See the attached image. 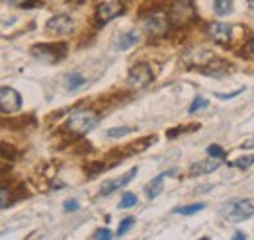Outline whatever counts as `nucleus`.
<instances>
[{
  "label": "nucleus",
  "mask_w": 254,
  "mask_h": 240,
  "mask_svg": "<svg viewBox=\"0 0 254 240\" xmlns=\"http://www.w3.org/2000/svg\"><path fill=\"white\" fill-rule=\"evenodd\" d=\"M235 239L243 240V239H247V235H245V233H237V235H235Z\"/></svg>",
  "instance_id": "c756f323"
},
{
  "label": "nucleus",
  "mask_w": 254,
  "mask_h": 240,
  "mask_svg": "<svg viewBox=\"0 0 254 240\" xmlns=\"http://www.w3.org/2000/svg\"><path fill=\"white\" fill-rule=\"evenodd\" d=\"M191 16H193V6L190 0H174L170 12V20L174 24H186Z\"/></svg>",
  "instance_id": "423d86ee"
},
{
  "label": "nucleus",
  "mask_w": 254,
  "mask_h": 240,
  "mask_svg": "<svg viewBox=\"0 0 254 240\" xmlns=\"http://www.w3.org/2000/svg\"><path fill=\"white\" fill-rule=\"evenodd\" d=\"M219 168V162L213 160V156L209 160H201L197 164H193L190 168V174L191 176H201V174H209V172H215Z\"/></svg>",
  "instance_id": "4468645a"
},
{
  "label": "nucleus",
  "mask_w": 254,
  "mask_h": 240,
  "mask_svg": "<svg viewBox=\"0 0 254 240\" xmlns=\"http://www.w3.org/2000/svg\"><path fill=\"white\" fill-rule=\"evenodd\" d=\"M205 209V203H191V205H182V207H176L172 213L176 215H195L199 211Z\"/></svg>",
  "instance_id": "f3484780"
},
{
  "label": "nucleus",
  "mask_w": 254,
  "mask_h": 240,
  "mask_svg": "<svg viewBox=\"0 0 254 240\" xmlns=\"http://www.w3.org/2000/svg\"><path fill=\"white\" fill-rule=\"evenodd\" d=\"M131 225H135V217H126L122 223H120V229H118V237H124L127 231H129V227Z\"/></svg>",
  "instance_id": "4be33fe9"
},
{
  "label": "nucleus",
  "mask_w": 254,
  "mask_h": 240,
  "mask_svg": "<svg viewBox=\"0 0 254 240\" xmlns=\"http://www.w3.org/2000/svg\"><path fill=\"white\" fill-rule=\"evenodd\" d=\"M78 207H80V203L76 199H70V201L64 203V211H76Z\"/></svg>",
  "instance_id": "a878e982"
},
{
  "label": "nucleus",
  "mask_w": 254,
  "mask_h": 240,
  "mask_svg": "<svg viewBox=\"0 0 254 240\" xmlns=\"http://www.w3.org/2000/svg\"><path fill=\"white\" fill-rule=\"evenodd\" d=\"M139 41H141V31H139V30H129V31L122 33V35L118 37V41H116L114 49H116V51H127V49L135 47Z\"/></svg>",
  "instance_id": "9d476101"
},
{
  "label": "nucleus",
  "mask_w": 254,
  "mask_h": 240,
  "mask_svg": "<svg viewBox=\"0 0 254 240\" xmlns=\"http://www.w3.org/2000/svg\"><path fill=\"white\" fill-rule=\"evenodd\" d=\"M47 31L53 35H70L74 31V20L66 14H57L47 20Z\"/></svg>",
  "instance_id": "39448f33"
},
{
  "label": "nucleus",
  "mask_w": 254,
  "mask_h": 240,
  "mask_svg": "<svg viewBox=\"0 0 254 240\" xmlns=\"http://www.w3.org/2000/svg\"><path fill=\"white\" fill-rule=\"evenodd\" d=\"M219 215L229 223H243L254 215V203L249 199H231L219 207Z\"/></svg>",
  "instance_id": "f257e3e1"
},
{
  "label": "nucleus",
  "mask_w": 254,
  "mask_h": 240,
  "mask_svg": "<svg viewBox=\"0 0 254 240\" xmlns=\"http://www.w3.org/2000/svg\"><path fill=\"white\" fill-rule=\"evenodd\" d=\"M145 30L151 35H160L166 31V18L162 14H151L145 18Z\"/></svg>",
  "instance_id": "f8f14e48"
},
{
  "label": "nucleus",
  "mask_w": 254,
  "mask_h": 240,
  "mask_svg": "<svg viewBox=\"0 0 254 240\" xmlns=\"http://www.w3.org/2000/svg\"><path fill=\"white\" fill-rule=\"evenodd\" d=\"M137 168H131L129 172H126L122 178H116V180H108L104 181V185H102V189H100V193L102 195H108V193H112V191H116V189H120V187H124V185H127L129 181L133 180L135 176H137Z\"/></svg>",
  "instance_id": "1a4fd4ad"
},
{
  "label": "nucleus",
  "mask_w": 254,
  "mask_h": 240,
  "mask_svg": "<svg viewBox=\"0 0 254 240\" xmlns=\"http://www.w3.org/2000/svg\"><path fill=\"white\" fill-rule=\"evenodd\" d=\"M137 205V195L135 193H124V197L120 199V209H129Z\"/></svg>",
  "instance_id": "aec40b11"
},
{
  "label": "nucleus",
  "mask_w": 254,
  "mask_h": 240,
  "mask_svg": "<svg viewBox=\"0 0 254 240\" xmlns=\"http://www.w3.org/2000/svg\"><path fill=\"white\" fill-rule=\"evenodd\" d=\"M249 4H251V6H254V0H249Z\"/></svg>",
  "instance_id": "2f4dec72"
},
{
  "label": "nucleus",
  "mask_w": 254,
  "mask_h": 240,
  "mask_svg": "<svg viewBox=\"0 0 254 240\" xmlns=\"http://www.w3.org/2000/svg\"><path fill=\"white\" fill-rule=\"evenodd\" d=\"M131 131H133V129H131V127H126V125H124V127H112V129L106 131V137H108V139H122V137L129 135Z\"/></svg>",
  "instance_id": "a211bd4d"
},
{
  "label": "nucleus",
  "mask_w": 254,
  "mask_h": 240,
  "mask_svg": "<svg viewBox=\"0 0 254 240\" xmlns=\"http://www.w3.org/2000/svg\"><path fill=\"white\" fill-rule=\"evenodd\" d=\"M251 51H253V53H254V39H253V41H251Z\"/></svg>",
  "instance_id": "7c9ffc66"
},
{
  "label": "nucleus",
  "mask_w": 254,
  "mask_h": 240,
  "mask_svg": "<svg viewBox=\"0 0 254 240\" xmlns=\"http://www.w3.org/2000/svg\"><path fill=\"white\" fill-rule=\"evenodd\" d=\"M253 164H254V156H241V158L229 162V166H235V168H241V170H245V168H249Z\"/></svg>",
  "instance_id": "6ab92c4d"
},
{
  "label": "nucleus",
  "mask_w": 254,
  "mask_h": 240,
  "mask_svg": "<svg viewBox=\"0 0 254 240\" xmlns=\"http://www.w3.org/2000/svg\"><path fill=\"white\" fill-rule=\"evenodd\" d=\"M207 154L213 156V158H225V150L219 145H209L207 147Z\"/></svg>",
  "instance_id": "5701e85b"
},
{
  "label": "nucleus",
  "mask_w": 254,
  "mask_h": 240,
  "mask_svg": "<svg viewBox=\"0 0 254 240\" xmlns=\"http://www.w3.org/2000/svg\"><path fill=\"white\" fill-rule=\"evenodd\" d=\"M127 82L133 88H147L153 82V70H151V66L145 64V62H139V64L131 66L129 76H127Z\"/></svg>",
  "instance_id": "7ed1b4c3"
},
{
  "label": "nucleus",
  "mask_w": 254,
  "mask_h": 240,
  "mask_svg": "<svg viewBox=\"0 0 254 240\" xmlns=\"http://www.w3.org/2000/svg\"><path fill=\"white\" fill-rule=\"evenodd\" d=\"M213 6H215V14H217L219 18L229 16V14L233 12V0H215Z\"/></svg>",
  "instance_id": "dca6fc26"
},
{
  "label": "nucleus",
  "mask_w": 254,
  "mask_h": 240,
  "mask_svg": "<svg viewBox=\"0 0 254 240\" xmlns=\"http://www.w3.org/2000/svg\"><path fill=\"white\" fill-rule=\"evenodd\" d=\"M112 237H114V235H112L108 229H98V231L94 233V239H106L108 240V239H112Z\"/></svg>",
  "instance_id": "393cba45"
},
{
  "label": "nucleus",
  "mask_w": 254,
  "mask_h": 240,
  "mask_svg": "<svg viewBox=\"0 0 254 240\" xmlns=\"http://www.w3.org/2000/svg\"><path fill=\"white\" fill-rule=\"evenodd\" d=\"M245 92V88H239V90H235V92H229V94H215V98H219V100H231V98H235V96H239V94H243Z\"/></svg>",
  "instance_id": "b1692460"
},
{
  "label": "nucleus",
  "mask_w": 254,
  "mask_h": 240,
  "mask_svg": "<svg viewBox=\"0 0 254 240\" xmlns=\"http://www.w3.org/2000/svg\"><path fill=\"white\" fill-rule=\"evenodd\" d=\"M32 55L37 60L47 62V64L61 60V55L57 53V47H53V45H35V47H32Z\"/></svg>",
  "instance_id": "6e6552de"
},
{
  "label": "nucleus",
  "mask_w": 254,
  "mask_h": 240,
  "mask_svg": "<svg viewBox=\"0 0 254 240\" xmlns=\"http://www.w3.org/2000/svg\"><path fill=\"white\" fill-rule=\"evenodd\" d=\"M98 116H96L94 112H90V110H76V112H72L70 116H68V120H66V127L72 131V133H76V135H86V133H90L92 129L98 127Z\"/></svg>",
  "instance_id": "f03ea898"
},
{
  "label": "nucleus",
  "mask_w": 254,
  "mask_h": 240,
  "mask_svg": "<svg viewBox=\"0 0 254 240\" xmlns=\"http://www.w3.org/2000/svg\"><path fill=\"white\" fill-rule=\"evenodd\" d=\"M120 14H122V4H120L118 0L102 2V4H98V8H96V18H98L100 24H106V22L114 20L116 16H120Z\"/></svg>",
  "instance_id": "0eeeda50"
},
{
  "label": "nucleus",
  "mask_w": 254,
  "mask_h": 240,
  "mask_svg": "<svg viewBox=\"0 0 254 240\" xmlns=\"http://www.w3.org/2000/svg\"><path fill=\"white\" fill-rule=\"evenodd\" d=\"M241 149H254V137H251V139H247L243 145H241Z\"/></svg>",
  "instance_id": "cd10ccee"
},
{
  "label": "nucleus",
  "mask_w": 254,
  "mask_h": 240,
  "mask_svg": "<svg viewBox=\"0 0 254 240\" xmlns=\"http://www.w3.org/2000/svg\"><path fill=\"white\" fill-rule=\"evenodd\" d=\"M209 33L213 35V39L221 45H227L231 41V35H233V28L229 24H223V22H213L209 26Z\"/></svg>",
  "instance_id": "9b49d317"
},
{
  "label": "nucleus",
  "mask_w": 254,
  "mask_h": 240,
  "mask_svg": "<svg viewBox=\"0 0 254 240\" xmlns=\"http://www.w3.org/2000/svg\"><path fill=\"white\" fill-rule=\"evenodd\" d=\"M20 108H22L20 92L10 88V86H2L0 88V110H2V114H14Z\"/></svg>",
  "instance_id": "20e7f679"
},
{
  "label": "nucleus",
  "mask_w": 254,
  "mask_h": 240,
  "mask_svg": "<svg viewBox=\"0 0 254 240\" xmlns=\"http://www.w3.org/2000/svg\"><path fill=\"white\" fill-rule=\"evenodd\" d=\"M4 2H8L10 6H24L28 0H4Z\"/></svg>",
  "instance_id": "c85d7f7f"
},
{
  "label": "nucleus",
  "mask_w": 254,
  "mask_h": 240,
  "mask_svg": "<svg viewBox=\"0 0 254 240\" xmlns=\"http://www.w3.org/2000/svg\"><path fill=\"white\" fill-rule=\"evenodd\" d=\"M176 174V170L172 168V170H168V172H162L159 174L157 178H153L151 183L147 185V195H149V199H155V197H159L160 191H162V187H164V180L166 178H170V176H174Z\"/></svg>",
  "instance_id": "ddd939ff"
},
{
  "label": "nucleus",
  "mask_w": 254,
  "mask_h": 240,
  "mask_svg": "<svg viewBox=\"0 0 254 240\" xmlns=\"http://www.w3.org/2000/svg\"><path fill=\"white\" fill-rule=\"evenodd\" d=\"M82 84H86V78L80 74V72H70L66 76V88L68 90H78Z\"/></svg>",
  "instance_id": "2eb2a0df"
},
{
  "label": "nucleus",
  "mask_w": 254,
  "mask_h": 240,
  "mask_svg": "<svg viewBox=\"0 0 254 240\" xmlns=\"http://www.w3.org/2000/svg\"><path fill=\"white\" fill-rule=\"evenodd\" d=\"M207 106H209V100H205V98H195V100H193V104L190 106V114L201 112V110H205Z\"/></svg>",
  "instance_id": "412c9836"
},
{
  "label": "nucleus",
  "mask_w": 254,
  "mask_h": 240,
  "mask_svg": "<svg viewBox=\"0 0 254 240\" xmlns=\"http://www.w3.org/2000/svg\"><path fill=\"white\" fill-rule=\"evenodd\" d=\"M6 203H8V189L6 187H2V209H6Z\"/></svg>",
  "instance_id": "bb28decb"
}]
</instances>
